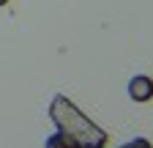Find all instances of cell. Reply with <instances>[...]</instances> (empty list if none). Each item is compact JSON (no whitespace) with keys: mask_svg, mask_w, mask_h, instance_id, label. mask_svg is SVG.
<instances>
[{"mask_svg":"<svg viewBox=\"0 0 153 148\" xmlns=\"http://www.w3.org/2000/svg\"><path fill=\"white\" fill-rule=\"evenodd\" d=\"M44 148H76V143L71 137H66L63 132H57V129H55V132L44 140Z\"/></svg>","mask_w":153,"mask_h":148,"instance_id":"3","label":"cell"},{"mask_svg":"<svg viewBox=\"0 0 153 148\" xmlns=\"http://www.w3.org/2000/svg\"><path fill=\"white\" fill-rule=\"evenodd\" d=\"M115 148H153V143L148 137H131L128 143H120V145H115Z\"/></svg>","mask_w":153,"mask_h":148,"instance_id":"4","label":"cell"},{"mask_svg":"<svg viewBox=\"0 0 153 148\" xmlns=\"http://www.w3.org/2000/svg\"><path fill=\"white\" fill-rule=\"evenodd\" d=\"M47 110H49V121L55 123V129L71 137L76 148H107L109 132L101 129L96 121H90L66 93H55Z\"/></svg>","mask_w":153,"mask_h":148,"instance_id":"1","label":"cell"},{"mask_svg":"<svg viewBox=\"0 0 153 148\" xmlns=\"http://www.w3.org/2000/svg\"><path fill=\"white\" fill-rule=\"evenodd\" d=\"M126 93L137 104L153 102V77H148V74H134V77L128 80V85H126Z\"/></svg>","mask_w":153,"mask_h":148,"instance_id":"2","label":"cell"},{"mask_svg":"<svg viewBox=\"0 0 153 148\" xmlns=\"http://www.w3.org/2000/svg\"><path fill=\"white\" fill-rule=\"evenodd\" d=\"M3 6H8V0H0V8H3Z\"/></svg>","mask_w":153,"mask_h":148,"instance_id":"5","label":"cell"}]
</instances>
